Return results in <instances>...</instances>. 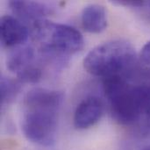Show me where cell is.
Instances as JSON below:
<instances>
[{"instance_id":"13","label":"cell","mask_w":150,"mask_h":150,"mask_svg":"<svg viewBox=\"0 0 150 150\" xmlns=\"http://www.w3.org/2000/svg\"><path fill=\"white\" fill-rule=\"evenodd\" d=\"M144 115H145V117H146V119H147L148 123L150 125V104L148 106V108H147V110H146Z\"/></svg>"},{"instance_id":"10","label":"cell","mask_w":150,"mask_h":150,"mask_svg":"<svg viewBox=\"0 0 150 150\" xmlns=\"http://www.w3.org/2000/svg\"><path fill=\"white\" fill-rule=\"evenodd\" d=\"M19 90V83L3 76L1 78V103L11 101Z\"/></svg>"},{"instance_id":"8","label":"cell","mask_w":150,"mask_h":150,"mask_svg":"<svg viewBox=\"0 0 150 150\" xmlns=\"http://www.w3.org/2000/svg\"><path fill=\"white\" fill-rule=\"evenodd\" d=\"M83 27L91 33H99L107 27V13L102 4H90L86 5L81 14Z\"/></svg>"},{"instance_id":"1","label":"cell","mask_w":150,"mask_h":150,"mask_svg":"<svg viewBox=\"0 0 150 150\" xmlns=\"http://www.w3.org/2000/svg\"><path fill=\"white\" fill-rule=\"evenodd\" d=\"M63 100V92L55 90L34 88L26 93L21 128L29 142L42 147H50L55 142L58 112Z\"/></svg>"},{"instance_id":"9","label":"cell","mask_w":150,"mask_h":150,"mask_svg":"<svg viewBox=\"0 0 150 150\" xmlns=\"http://www.w3.org/2000/svg\"><path fill=\"white\" fill-rule=\"evenodd\" d=\"M35 53L31 46H20L10 52L6 60L7 69L18 76L22 73L32 69L34 65Z\"/></svg>"},{"instance_id":"6","label":"cell","mask_w":150,"mask_h":150,"mask_svg":"<svg viewBox=\"0 0 150 150\" xmlns=\"http://www.w3.org/2000/svg\"><path fill=\"white\" fill-rule=\"evenodd\" d=\"M1 40L6 47L15 48L25 45L29 32L25 25L17 17L4 15L0 20Z\"/></svg>"},{"instance_id":"11","label":"cell","mask_w":150,"mask_h":150,"mask_svg":"<svg viewBox=\"0 0 150 150\" xmlns=\"http://www.w3.org/2000/svg\"><path fill=\"white\" fill-rule=\"evenodd\" d=\"M140 57L144 64L150 67V40L142 48L140 53Z\"/></svg>"},{"instance_id":"3","label":"cell","mask_w":150,"mask_h":150,"mask_svg":"<svg viewBox=\"0 0 150 150\" xmlns=\"http://www.w3.org/2000/svg\"><path fill=\"white\" fill-rule=\"evenodd\" d=\"M136 62L134 47L125 40H112L98 45L84 57V69L103 78L124 75Z\"/></svg>"},{"instance_id":"14","label":"cell","mask_w":150,"mask_h":150,"mask_svg":"<svg viewBox=\"0 0 150 150\" xmlns=\"http://www.w3.org/2000/svg\"><path fill=\"white\" fill-rule=\"evenodd\" d=\"M141 150H150V146H147V147H144L143 149H142Z\"/></svg>"},{"instance_id":"7","label":"cell","mask_w":150,"mask_h":150,"mask_svg":"<svg viewBox=\"0 0 150 150\" xmlns=\"http://www.w3.org/2000/svg\"><path fill=\"white\" fill-rule=\"evenodd\" d=\"M9 6L21 21H33V23L45 19V17L49 15L53 10L47 4L37 1H10Z\"/></svg>"},{"instance_id":"2","label":"cell","mask_w":150,"mask_h":150,"mask_svg":"<svg viewBox=\"0 0 150 150\" xmlns=\"http://www.w3.org/2000/svg\"><path fill=\"white\" fill-rule=\"evenodd\" d=\"M103 90L112 118L123 126L139 120L150 104V83L130 85L124 75L104 78Z\"/></svg>"},{"instance_id":"4","label":"cell","mask_w":150,"mask_h":150,"mask_svg":"<svg viewBox=\"0 0 150 150\" xmlns=\"http://www.w3.org/2000/svg\"><path fill=\"white\" fill-rule=\"evenodd\" d=\"M31 36L37 47L51 55H72L82 50L84 40L75 27L40 19L33 23Z\"/></svg>"},{"instance_id":"12","label":"cell","mask_w":150,"mask_h":150,"mask_svg":"<svg viewBox=\"0 0 150 150\" xmlns=\"http://www.w3.org/2000/svg\"><path fill=\"white\" fill-rule=\"evenodd\" d=\"M114 4H120V5H124V6H132V7H139V6H142L145 2L144 1H134V0H128V1H126V0H122V1H115Z\"/></svg>"},{"instance_id":"5","label":"cell","mask_w":150,"mask_h":150,"mask_svg":"<svg viewBox=\"0 0 150 150\" xmlns=\"http://www.w3.org/2000/svg\"><path fill=\"white\" fill-rule=\"evenodd\" d=\"M105 105L101 98L91 96L77 105L73 118L74 127L79 130L91 128L96 125L104 114Z\"/></svg>"}]
</instances>
